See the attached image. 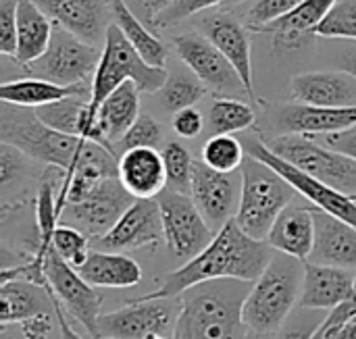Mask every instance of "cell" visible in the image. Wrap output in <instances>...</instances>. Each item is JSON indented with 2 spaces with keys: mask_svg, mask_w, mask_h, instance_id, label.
Segmentation results:
<instances>
[{
  "mask_svg": "<svg viewBox=\"0 0 356 339\" xmlns=\"http://www.w3.org/2000/svg\"><path fill=\"white\" fill-rule=\"evenodd\" d=\"M50 294V292H48ZM50 298H52V311H54V315H56V321H58V329H60V339H83L79 333H75L73 331V327L67 323V317H65V308L56 302V298L50 294Z\"/></svg>",
  "mask_w": 356,
  "mask_h": 339,
  "instance_id": "cell-49",
  "label": "cell"
},
{
  "mask_svg": "<svg viewBox=\"0 0 356 339\" xmlns=\"http://www.w3.org/2000/svg\"><path fill=\"white\" fill-rule=\"evenodd\" d=\"M315 35L356 40V0L338 2L317 27Z\"/></svg>",
  "mask_w": 356,
  "mask_h": 339,
  "instance_id": "cell-38",
  "label": "cell"
},
{
  "mask_svg": "<svg viewBox=\"0 0 356 339\" xmlns=\"http://www.w3.org/2000/svg\"><path fill=\"white\" fill-rule=\"evenodd\" d=\"M198 29L232 63V67L238 71L246 88V94L259 102L254 94V85H252V46H250L248 29L234 15L225 10L204 15L198 21Z\"/></svg>",
  "mask_w": 356,
  "mask_h": 339,
  "instance_id": "cell-16",
  "label": "cell"
},
{
  "mask_svg": "<svg viewBox=\"0 0 356 339\" xmlns=\"http://www.w3.org/2000/svg\"><path fill=\"white\" fill-rule=\"evenodd\" d=\"M52 248L58 252L63 261H67L73 269L83 267L90 256V242L88 235L71 225H58L52 233Z\"/></svg>",
  "mask_w": 356,
  "mask_h": 339,
  "instance_id": "cell-37",
  "label": "cell"
},
{
  "mask_svg": "<svg viewBox=\"0 0 356 339\" xmlns=\"http://www.w3.org/2000/svg\"><path fill=\"white\" fill-rule=\"evenodd\" d=\"M144 339H167L165 336H159V333H152V336H148V338Z\"/></svg>",
  "mask_w": 356,
  "mask_h": 339,
  "instance_id": "cell-53",
  "label": "cell"
},
{
  "mask_svg": "<svg viewBox=\"0 0 356 339\" xmlns=\"http://www.w3.org/2000/svg\"><path fill=\"white\" fill-rule=\"evenodd\" d=\"M56 25L98 48L106 35L108 0H33Z\"/></svg>",
  "mask_w": 356,
  "mask_h": 339,
  "instance_id": "cell-19",
  "label": "cell"
},
{
  "mask_svg": "<svg viewBox=\"0 0 356 339\" xmlns=\"http://www.w3.org/2000/svg\"><path fill=\"white\" fill-rule=\"evenodd\" d=\"M244 148H246V154L252 156V158H259L263 160L265 165L273 167L286 181L292 183V188L305 196L313 206H317L319 210L327 213V215H334L346 223H350L353 227H356V200L353 196L344 194V192H338L325 183H321L319 179L302 173L300 169H296L294 165H290L288 160L280 158L275 152H271L265 142L261 138H250L244 142Z\"/></svg>",
  "mask_w": 356,
  "mask_h": 339,
  "instance_id": "cell-11",
  "label": "cell"
},
{
  "mask_svg": "<svg viewBox=\"0 0 356 339\" xmlns=\"http://www.w3.org/2000/svg\"><path fill=\"white\" fill-rule=\"evenodd\" d=\"M267 244L282 254L298 261H309L315 246V206L313 204H288L277 217Z\"/></svg>",
  "mask_w": 356,
  "mask_h": 339,
  "instance_id": "cell-25",
  "label": "cell"
},
{
  "mask_svg": "<svg viewBox=\"0 0 356 339\" xmlns=\"http://www.w3.org/2000/svg\"><path fill=\"white\" fill-rule=\"evenodd\" d=\"M204 94H207V90L198 81V77L181 75V73L171 75L161 90V98H163L165 106L171 108L173 113L194 106L196 102H200L204 98Z\"/></svg>",
  "mask_w": 356,
  "mask_h": 339,
  "instance_id": "cell-35",
  "label": "cell"
},
{
  "mask_svg": "<svg viewBox=\"0 0 356 339\" xmlns=\"http://www.w3.org/2000/svg\"><path fill=\"white\" fill-rule=\"evenodd\" d=\"M161 154H163L165 169H167V188L181 192V194H190L194 160L188 148L179 142H169Z\"/></svg>",
  "mask_w": 356,
  "mask_h": 339,
  "instance_id": "cell-36",
  "label": "cell"
},
{
  "mask_svg": "<svg viewBox=\"0 0 356 339\" xmlns=\"http://www.w3.org/2000/svg\"><path fill=\"white\" fill-rule=\"evenodd\" d=\"M98 117L108 144L121 142L129 127L140 117V88L134 81H125L98 106Z\"/></svg>",
  "mask_w": 356,
  "mask_h": 339,
  "instance_id": "cell-30",
  "label": "cell"
},
{
  "mask_svg": "<svg viewBox=\"0 0 356 339\" xmlns=\"http://www.w3.org/2000/svg\"><path fill=\"white\" fill-rule=\"evenodd\" d=\"M190 196L209 227L217 233L238 215L242 173H219L202 160H194Z\"/></svg>",
  "mask_w": 356,
  "mask_h": 339,
  "instance_id": "cell-13",
  "label": "cell"
},
{
  "mask_svg": "<svg viewBox=\"0 0 356 339\" xmlns=\"http://www.w3.org/2000/svg\"><path fill=\"white\" fill-rule=\"evenodd\" d=\"M273 125L282 133L294 135H330L356 127V106L332 108L313 104H280L273 106Z\"/></svg>",
  "mask_w": 356,
  "mask_h": 339,
  "instance_id": "cell-18",
  "label": "cell"
},
{
  "mask_svg": "<svg viewBox=\"0 0 356 339\" xmlns=\"http://www.w3.org/2000/svg\"><path fill=\"white\" fill-rule=\"evenodd\" d=\"M35 115L48 127H52L56 131L77 135V138L102 144L104 148L113 150V146L108 144V140L104 135L98 110H94L90 104V96H71V98L58 100L54 104L35 108Z\"/></svg>",
  "mask_w": 356,
  "mask_h": 339,
  "instance_id": "cell-21",
  "label": "cell"
},
{
  "mask_svg": "<svg viewBox=\"0 0 356 339\" xmlns=\"http://www.w3.org/2000/svg\"><path fill=\"white\" fill-rule=\"evenodd\" d=\"M300 2L305 0H257L254 6L248 10V27L267 29L271 23L290 15Z\"/></svg>",
  "mask_w": 356,
  "mask_h": 339,
  "instance_id": "cell-39",
  "label": "cell"
},
{
  "mask_svg": "<svg viewBox=\"0 0 356 339\" xmlns=\"http://www.w3.org/2000/svg\"><path fill=\"white\" fill-rule=\"evenodd\" d=\"M240 2H244V0H227V4H240Z\"/></svg>",
  "mask_w": 356,
  "mask_h": 339,
  "instance_id": "cell-54",
  "label": "cell"
},
{
  "mask_svg": "<svg viewBox=\"0 0 356 339\" xmlns=\"http://www.w3.org/2000/svg\"><path fill=\"white\" fill-rule=\"evenodd\" d=\"M265 146L275 152L280 158L288 160L302 173L319 179L321 183L344 192L348 196H356V160L327 148L325 144L315 142L307 135L282 133L275 138L263 140Z\"/></svg>",
  "mask_w": 356,
  "mask_h": 339,
  "instance_id": "cell-7",
  "label": "cell"
},
{
  "mask_svg": "<svg viewBox=\"0 0 356 339\" xmlns=\"http://www.w3.org/2000/svg\"><path fill=\"white\" fill-rule=\"evenodd\" d=\"M167 79V71L148 65L127 42L123 31L113 23L106 29L100 48V60L92 77L90 104L94 110H98L106 96L113 94L125 81H134L140 88V92H161Z\"/></svg>",
  "mask_w": 356,
  "mask_h": 339,
  "instance_id": "cell-6",
  "label": "cell"
},
{
  "mask_svg": "<svg viewBox=\"0 0 356 339\" xmlns=\"http://www.w3.org/2000/svg\"><path fill=\"white\" fill-rule=\"evenodd\" d=\"M52 306L48 290L38 288L27 281H2L0 283V323L8 327L10 323H23L38 313Z\"/></svg>",
  "mask_w": 356,
  "mask_h": 339,
  "instance_id": "cell-32",
  "label": "cell"
},
{
  "mask_svg": "<svg viewBox=\"0 0 356 339\" xmlns=\"http://www.w3.org/2000/svg\"><path fill=\"white\" fill-rule=\"evenodd\" d=\"M108 6H111V13L115 17V25L123 31L127 42L136 48V52L148 65L165 69V63H167V56H169L167 44L161 38H156L138 19V15L129 8V4L125 0H108Z\"/></svg>",
  "mask_w": 356,
  "mask_h": 339,
  "instance_id": "cell-31",
  "label": "cell"
},
{
  "mask_svg": "<svg viewBox=\"0 0 356 339\" xmlns=\"http://www.w3.org/2000/svg\"><path fill=\"white\" fill-rule=\"evenodd\" d=\"M252 283L215 279L190 288L179 298L173 339H248L242 306Z\"/></svg>",
  "mask_w": 356,
  "mask_h": 339,
  "instance_id": "cell-3",
  "label": "cell"
},
{
  "mask_svg": "<svg viewBox=\"0 0 356 339\" xmlns=\"http://www.w3.org/2000/svg\"><path fill=\"white\" fill-rule=\"evenodd\" d=\"M240 173L242 198L236 221L244 233L267 242L277 217L288 204L294 202L298 192L273 167L252 156L246 158Z\"/></svg>",
  "mask_w": 356,
  "mask_h": 339,
  "instance_id": "cell-5",
  "label": "cell"
},
{
  "mask_svg": "<svg viewBox=\"0 0 356 339\" xmlns=\"http://www.w3.org/2000/svg\"><path fill=\"white\" fill-rule=\"evenodd\" d=\"M50 331H52V319H50L48 311L38 313L35 317H31V319L21 323V336H23V339H48L50 338Z\"/></svg>",
  "mask_w": 356,
  "mask_h": 339,
  "instance_id": "cell-47",
  "label": "cell"
},
{
  "mask_svg": "<svg viewBox=\"0 0 356 339\" xmlns=\"http://www.w3.org/2000/svg\"><path fill=\"white\" fill-rule=\"evenodd\" d=\"M323 144L332 150H338L350 158L356 160V127L350 129H344V131H338V133H330V135H323Z\"/></svg>",
  "mask_w": 356,
  "mask_h": 339,
  "instance_id": "cell-48",
  "label": "cell"
},
{
  "mask_svg": "<svg viewBox=\"0 0 356 339\" xmlns=\"http://www.w3.org/2000/svg\"><path fill=\"white\" fill-rule=\"evenodd\" d=\"M119 179L136 200H156L167 190V169L156 148H131L119 158Z\"/></svg>",
  "mask_w": 356,
  "mask_h": 339,
  "instance_id": "cell-23",
  "label": "cell"
},
{
  "mask_svg": "<svg viewBox=\"0 0 356 339\" xmlns=\"http://www.w3.org/2000/svg\"><path fill=\"white\" fill-rule=\"evenodd\" d=\"M338 4V0H305L290 15L271 23L265 31H271L280 50H296L315 35L321 21Z\"/></svg>",
  "mask_w": 356,
  "mask_h": 339,
  "instance_id": "cell-26",
  "label": "cell"
},
{
  "mask_svg": "<svg viewBox=\"0 0 356 339\" xmlns=\"http://www.w3.org/2000/svg\"><path fill=\"white\" fill-rule=\"evenodd\" d=\"M305 313L294 317L290 323H286V327H282L277 331V338L275 339H313L317 329L321 327L323 321H317L315 315H311L313 311H307L302 308Z\"/></svg>",
  "mask_w": 356,
  "mask_h": 339,
  "instance_id": "cell-45",
  "label": "cell"
},
{
  "mask_svg": "<svg viewBox=\"0 0 356 339\" xmlns=\"http://www.w3.org/2000/svg\"><path fill=\"white\" fill-rule=\"evenodd\" d=\"M0 142L19 148L31 160L65 173L119 177V160L102 144L48 127L33 108L0 102Z\"/></svg>",
  "mask_w": 356,
  "mask_h": 339,
  "instance_id": "cell-1",
  "label": "cell"
},
{
  "mask_svg": "<svg viewBox=\"0 0 356 339\" xmlns=\"http://www.w3.org/2000/svg\"><path fill=\"white\" fill-rule=\"evenodd\" d=\"M44 254L46 261V279H48V292L56 298V302L77 321L86 327V331L96 339L98 331V319L102 308V296L90 286L77 269H73L67 261L58 256V252L50 246H40L38 250Z\"/></svg>",
  "mask_w": 356,
  "mask_h": 339,
  "instance_id": "cell-10",
  "label": "cell"
},
{
  "mask_svg": "<svg viewBox=\"0 0 356 339\" xmlns=\"http://www.w3.org/2000/svg\"><path fill=\"white\" fill-rule=\"evenodd\" d=\"M165 240L163 217L156 200H136L117 225L102 238H98V248L104 252H127L144 246H152Z\"/></svg>",
  "mask_w": 356,
  "mask_h": 339,
  "instance_id": "cell-17",
  "label": "cell"
},
{
  "mask_svg": "<svg viewBox=\"0 0 356 339\" xmlns=\"http://www.w3.org/2000/svg\"><path fill=\"white\" fill-rule=\"evenodd\" d=\"M323 339H356V321H350L344 327L330 331Z\"/></svg>",
  "mask_w": 356,
  "mask_h": 339,
  "instance_id": "cell-51",
  "label": "cell"
},
{
  "mask_svg": "<svg viewBox=\"0 0 356 339\" xmlns=\"http://www.w3.org/2000/svg\"><path fill=\"white\" fill-rule=\"evenodd\" d=\"M353 198H355V200H356V196H353Z\"/></svg>",
  "mask_w": 356,
  "mask_h": 339,
  "instance_id": "cell-56",
  "label": "cell"
},
{
  "mask_svg": "<svg viewBox=\"0 0 356 339\" xmlns=\"http://www.w3.org/2000/svg\"><path fill=\"white\" fill-rule=\"evenodd\" d=\"M100 60V50L65 27L54 23V33L48 50L25 65L23 71L29 77H42L60 85H88L96 73Z\"/></svg>",
  "mask_w": 356,
  "mask_h": 339,
  "instance_id": "cell-8",
  "label": "cell"
},
{
  "mask_svg": "<svg viewBox=\"0 0 356 339\" xmlns=\"http://www.w3.org/2000/svg\"><path fill=\"white\" fill-rule=\"evenodd\" d=\"M350 321H356V281L355 290H353V296H350L346 302H342L338 308L330 311V315L323 319L321 327L317 329V333H315V338L313 339H323L330 331L340 329V327H344V325L350 323Z\"/></svg>",
  "mask_w": 356,
  "mask_h": 339,
  "instance_id": "cell-44",
  "label": "cell"
},
{
  "mask_svg": "<svg viewBox=\"0 0 356 339\" xmlns=\"http://www.w3.org/2000/svg\"><path fill=\"white\" fill-rule=\"evenodd\" d=\"M342 71H348L350 75H355L356 77V52H350V54L344 56V60H342Z\"/></svg>",
  "mask_w": 356,
  "mask_h": 339,
  "instance_id": "cell-52",
  "label": "cell"
},
{
  "mask_svg": "<svg viewBox=\"0 0 356 339\" xmlns=\"http://www.w3.org/2000/svg\"><path fill=\"white\" fill-rule=\"evenodd\" d=\"M17 8L19 0H0V52L17 54Z\"/></svg>",
  "mask_w": 356,
  "mask_h": 339,
  "instance_id": "cell-42",
  "label": "cell"
},
{
  "mask_svg": "<svg viewBox=\"0 0 356 339\" xmlns=\"http://www.w3.org/2000/svg\"><path fill=\"white\" fill-rule=\"evenodd\" d=\"M119 144L123 152L131 148H156L161 144V125L152 117L140 115Z\"/></svg>",
  "mask_w": 356,
  "mask_h": 339,
  "instance_id": "cell-41",
  "label": "cell"
},
{
  "mask_svg": "<svg viewBox=\"0 0 356 339\" xmlns=\"http://www.w3.org/2000/svg\"><path fill=\"white\" fill-rule=\"evenodd\" d=\"M202 163L219 173H236L246 163L244 142L229 133H215L202 146Z\"/></svg>",
  "mask_w": 356,
  "mask_h": 339,
  "instance_id": "cell-34",
  "label": "cell"
},
{
  "mask_svg": "<svg viewBox=\"0 0 356 339\" xmlns=\"http://www.w3.org/2000/svg\"><path fill=\"white\" fill-rule=\"evenodd\" d=\"M305 283V261L273 252L265 273L252 283L244 306V325L259 336L277 333L300 300Z\"/></svg>",
  "mask_w": 356,
  "mask_h": 339,
  "instance_id": "cell-4",
  "label": "cell"
},
{
  "mask_svg": "<svg viewBox=\"0 0 356 339\" xmlns=\"http://www.w3.org/2000/svg\"><path fill=\"white\" fill-rule=\"evenodd\" d=\"M77 271L94 288L125 290L142 281V267L121 252L92 250L83 267H79Z\"/></svg>",
  "mask_w": 356,
  "mask_h": 339,
  "instance_id": "cell-28",
  "label": "cell"
},
{
  "mask_svg": "<svg viewBox=\"0 0 356 339\" xmlns=\"http://www.w3.org/2000/svg\"><path fill=\"white\" fill-rule=\"evenodd\" d=\"M254 119L257 115L252 106L238 98H217L209 110L211 129L215 133L236 135L244 129H250L254 125Z\"/></svg>",
  "mask_w": 356,
  "mask_h": 339,
  "instance_id": "cell-33",
  "label": "cell"
},
{
  "mask_svg": "<svg viewBox=\"0 0 356 339\" xmlns=\"http://www.w3.org/2000/svg\"><path fill=\"white\" fill-rule=\"evenodd\" d=\"M2 339H15V338H8V336H6V331H2Z\"/></svg>",
  "mask_w": 356,
  "mask_h": 339,
  "instance_id": "cell-55",
  "label": "cell"
},
{
  "mask_svg": "<svg viewBox=\"0 0 356 339\" xmlns=\"http://www.w3.org/2000/svg\"><path fill=\"white\" fill-rule=\"evenodd\" d=\"M307 263L340 269L356 267V227L315 206V246Z\"/></svg>",
  "mask_w": 356,
  "mask_h": 339,
  "instance_id": "cell-22",
  "label": "cell"
},
{
  "mask_svg": "<svg viewBox=\"0 0 356 339\" xmlns=\"http://www.w3.org/2000/svg\"><path fill=\"white\" fill-rule=\"evenodd\" d=\"M52 33H54V21L33 0H19L15 60L21 67L33 63L48 50Z\"/></svg>",
  "mask_w": 356,
  "mask_h": 339,
  "instance_id": "cell-29",
  "label": "cell"
},
{
  "mask_svg": "<svg viewBox=\"0 0 356 339\" xmlns=\"http://www.w3.org/2000/svg\"><path fill=\"white\" fill-rule=\"evenodd\" d=\"M292 96L313 106H356V77L342 69L300 73L292 77Z\"/></svg>",
  "mask_w": 356,
  "mask_h": 339,
  "instance_id": "cell-20",
  "label": "cell"
},
{
  "mask_svg": "<svg viewBox=\"0 0 356 339\" xmlns=\"http://www.w3.org/2000/svg\"><path fill=\"white\" fill-rule=\"evenodd\" d=\"M25 156L19 148L0 142V183L6 188L10 181H15L25 171Z\"/></svg>",
  "mask_w": 356,
  "mask_h": 339,
  "instance_id": "cell-43",
  "label": "cell"
},
{
  "mask_svg": "<svg viewBox=\"0 0 356 339\" xmlns=\"http://www.w3.org/2000/svg\"><path fill=\"white\" fill-rule=\"evenodd\" d=\"M273 258V248L267 242L254 240L242 231L236 219H232L209 248H204L196 258L184 263L173 271L161 288L140 296L142 300H171L181 296L194 286L215 281V279H238L254 283Z\"/></svg>",
  "mask_w": 356,
  "mask_h": 339,
  "instance_id": "cell-2",
  "label": "cell"
},
{
  "mask_svg": "<svg viewBox=\"0 0 356 339\" xmlns=\"http://www.w3.org/2000/svg\"><path fill=\"white\" fill-rule=\"evenodd\" d=\"M173 129L177 135L192 140V138L200 135V131H202V115L194 106L177 110L173 115Z\"/></svg>",
  "mask_w": 356,
  "mask_h": 339,
  "instance_id": "cell-46",
  "label": "cell"
},
{
  "mask_svg": "<svg viewBox=\"0 0 356 339\" xmlns=\"http://www.w3.org/2000/svg\"><path fill=\"white\" fill-rule=\"evenodd\" d=\"M134 202L136 198L125 190L119 177H106L90 192L86 200L65 206L60 219L65 217L69 221L67 225L98 240L117 225Z\"/></svg>",
  "mask_w": 356,
  "mask_h": 339,
  "instance_id": "cell-12",
  "label": "cell"
},
{
  "mask_svg": "<svg viewBox=\"0 0 356 339\" xmlns=\"http://www.w3.org/2000/svg\"><path fill=\"white\" fill-rule=\"evenodd\" d=\"M92 83L88 85H60L42 77H23L10 79L0 85V102L23 106V108H42L71 96H90Z\"/></svg>",
  "mask_w": 356,
  "mask_h": 339,
  "instance_id": "cell-27",
  "label": "cell"
},
{
  "mask_svg": "<svg viewBox=\"0 0 356 339\" xmlns=\"http://www.w3.org/2000/svg\"><path fill=\"white\" fill-rule=\"evenodd\" d=\"M177 317L169 300L136 298L127 306L100 315L96 339H144L152 333L165 336L175 327Z\"/></svg>",
  "mask_w": 356,
  "mask_h": 339,
  "instance_id": "cell-14",
  "label": "cell"
},
{
  "mask_svg": "<svg viewBox=\"0 0 356 339\" xmlns=\"http://www.w3.org/2000/svg\"><path fill=\"white\" fill-rule=\"evenodd\" d=\"M136 2V6L142 10V15L148 19V21H152L159 13H163L169 4H173L175 0H134Z\"/></svg>",
  "mask_w": 356,
  "mask_h": 339,
  "instance_id": "cell-50",
  "label": "cell"
},
{
  "mask_svg": "<svg viewBox=\"0 0 356 339\" xmlns=\"http://www.w3.org/2000/svg\"><path fill=\"white\" fill-rule=\"evenodd\" d=\"M173 48L177 56L184 60V65L194 73V77H198L207 85L225 92H240V90L246 92L238 71L204 35L200 33L175 35Z\"/></svg>",
  "mask_w": 356,
  "mask_h": 339,
  "instance_id": "cell-15",
  "label": "cell"
},
{
  "mask_svg": "<svg viewBox=\"0 0 356 339\" xmlns=\"http://www.w3.org/2000/svg\"><path fill=\"white\" fill-rule=\"evenodd\" d=\"M355 275L348 269L305 263V283L300 294V308L334 311L353 296Z\"/></svg>",
  "mask_w": 356,
  "mask_h": 339,
  "instance_id": "cell-24",
  "label": "cell"
},
{
  "mask_svg": "<svg viewBox=\"0 0 356 339\" xmlns=\"http://www.w3.org/2000/svg\"><path fill=\"white\" fill-rule=\"evenodd\" d=\"M219 4H227V0H175L173 4H169L163 13H159L152 19V25L169 27V25H175V23H179V21H184V19H188L192 15L215 8Z\"/></svg>",
  "mask_w": 356,
  "mask_h": 339,
  "instance_id": "cell-40",
  "label": "cell"
},
{
  "mask_svg": "<svg viewBox=\"0 0 356 339\" xmlns=\"http://www.w3.org/2000/svg\"><path fill=\"white\" fill-rule=\"evenodd\" d=\"M156 202L163 217L165 242L175 258L188 263L211 246L217 233L209 227L190 194L167 188Z\"/></svg>",
  "mask_w": 356,
  "mask_h": 339,
  "instance_id": "cell-9",
  "label": "cell"
}]
</instances>
